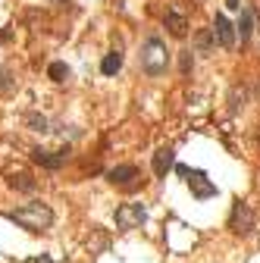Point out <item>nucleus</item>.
<instances>
[{"mask_svg": "<svg viewBox=\"0 0 260 263\" xmlns=\"http://www.w3.org/2000/svg\"><path fill=\"white\" fill-rule=\"evenodd\" d=\"M10 220L19 222L22 229H28V232H47L50 222H54V210L47 207L44 200H32V204L16 207L13 213H10Z\"/></svg>", "mask_w": 260, "mask_h": 263, "instance_id": "nucleus-1", "label": "nucleus"}, {"mask_svg": "<svg viewBox=\"0 0 260 263\" xmlns=\"http://www.w3.org/2000/svg\"><path fill=\"white\" fill-rule=\"evenodd\" d=\"M166 66H170V50H166V44H163L160 38H150L141 44V69H144L148 76H163L166 72Z\"/></svg>", "mask_w": 260, "mask_h": 263, "instance_id": "nucleus-2", "label": "nucleus"}, {"mask_svg": "<svg viewBox=\"0 0 260 263\" xmlns=\"http://www.w3.org/2000/svg\"><path fill=\"white\" fill-rule=\"evenodd\" d=\"M179 176L185 178L188 185H192L194 198H214V194H216V185L210 182V178L200 172V170H188V166H179Z\"/></svg>", "mask_w": 260, "mask_h": 263, "instance_id": "nucleus-3", "label": "nucleus"}, {"mask_svg": "<svg viewBox=\"0 0 260 263\" xmlns=\"http://www.w3.org/2000/svg\"><path fill=\"white\" fill-rule=\"evenodd\" d=\"M229 229L235 235H248L254 229V210L244 204V200H235V207H232V216H229Z\"/></svg>", "mask_w": 260, "mask_h": 263, "instance_id": "nucleus-4", "label": "nucleus"}, {"mask_svg": "<svg viewBox=\"0 0 260 263\" xmlns=\"http://www.w3.org/2000/svg\"><path fill=\"white\" fill-rule=\"evenodd\" d=\"M144 207L141 204H122L120 210H116V226L120 229H138L141 222H144Z\"/></svg>", "mask_w": 260, "mask_h": 263, "instance_id": "nucleus-5", "label": "nucleus"}, {"mask_svg": "<svg viewBox=\"0 0 260 263\" xmlns=\"http://www.w3.org/2000/svg\"><path fill=\"white\" fill-rule=\"evenodd\" d=\"M135 178H138L135 166H113V170L107 172V182H110V185H120V188H132Z\"/></svg>", "mask_w": 260, "mask_h": 263, "instance_id": "nucleus-6", "label": "nucleus"}, {"mask_svg": "<svg viewBox=\"0 0 260 263\" xmlns=\"http://www.w3.org/2000/svg\"><path fill=\"white\" fill-rule=\"evenodd\" d=\"M32 157H34V163L47 166V170H60V166L69 160V154H66V150L54 154V150H41V148H34V150H32Z\"/></svg>", "mask_w": 260, "mask_h": 263, "instance_id": "nucleus-7", "label": "nucleus"}, {"mask_svg": "<svg viewBox=\"0 0 260 263\" xmlns=\"http://www.w3.org/2000/svg\"><path fill=\"white\" fill-rule=\"evenodd\" d=\"M214 34L220 38V44H222V47H232V44H235V26H232V22H229L226 16H222V13L214 19Z\"/></svg>", "mask_w": 260, "mask_h": 263, "instance_id": "nucleus-8", "label": "nucleus"}, {"mask_svg": "<svg viewBox=\"0 0 260 263\" xmlns=\"http://www.w3.org/2000/svg\"><path fill=\"white\" fill-rule=\"evenodd\" d=\"M172 166H176V150L172 148H160L157 154H154V172H157L160 178L166 176Z\"/></svg>", "mask_w": 260, "mask_h": 263, "instance_id": "nucleus-9", "label": "nucleus"}, {"mask_svg": "<svg viewBox=\"0 0 260 263\" xmlns=\"http://www.w3.org/2000/svg\"><path fill=\"white\" fill-rule=\"evenodd\" d=\"M166 28H170V34H176V38H185V32H188V22H185V16L182 13H172L166 16Z\"/></svg>", "mask_w": 260, "mask_h": 263, "instance_id": "nucleus-10", "label": "nucleus"}, {"mask_svg": "<svg viewBox=\"0 0 260 263\" xmlns=\"http://www.w3.org/2000/svg\"><path fill=\"white\" fill-rule=\"evenodd\" d=\"M120 66H122V54H107V56H104V63H100V72L104 76H116V72H120Z\"/></svg>", "mask_w": 260, "mask_h": 263, "instance_id": "nucleus-11", "label": "nucleus"}, {"mask_svg": "<svg viewBox=\"0 0 260 263\" xmlns=\"http://www.w3.org/2000/svg\"><path fill=\"white\" fill-rule=\"evenodd\" d=\"M10 188L32 191V188H34V182H32V176H28V172H19V176H10Z\"/></svg>", "mask_w": 260, "mask_h": 263, "instance_id": "nucleus-12", "label": "nucleus"}, {"mask_svg": "<svg viewBox=\"0 0 260 263\" xmlns=\"http://www.w3.org/2000/svg\"><path fill=\"white\" fill-rule=\"evenodd\" d=\"M47 76H50L54 82H66V76H69V69H66L63 63H50V66H47Z\"/></svg>", "mask_w": 260, "mask_h": 263, "instance_id": "nucleus-13", "label": "nucleus"}, {"mask_svg": "<svg viewBox=\"0 0 260 263\" xmlns=\"http://www.w3.org/2000/svg\"><path fill=\"white\" fill-rule=\"evenodd\" d=\"M251 22H254V16H251V13H248V10H244V13H242V22H238L242 41H248V38H251Z\"/></svg>", "mask_w": 260, "mask_h": 263, "instance_id": "nucleus-14", "label": "nucleus"}, {"mask_svg": "<svg viewBox=\"0 0 260 263\" xmlns=\"http://www.w3.org/2000/svg\"><path fill=\"white\" fill-rule=\"evenodd\" d=\"M226 6H229V10H238L242 4H238V0H226Z\"/></svg>", "mask_w": 260, "mask_h": 263, "instance_id": "nucleus-15", "label": "nucleus"}]
</instances>
